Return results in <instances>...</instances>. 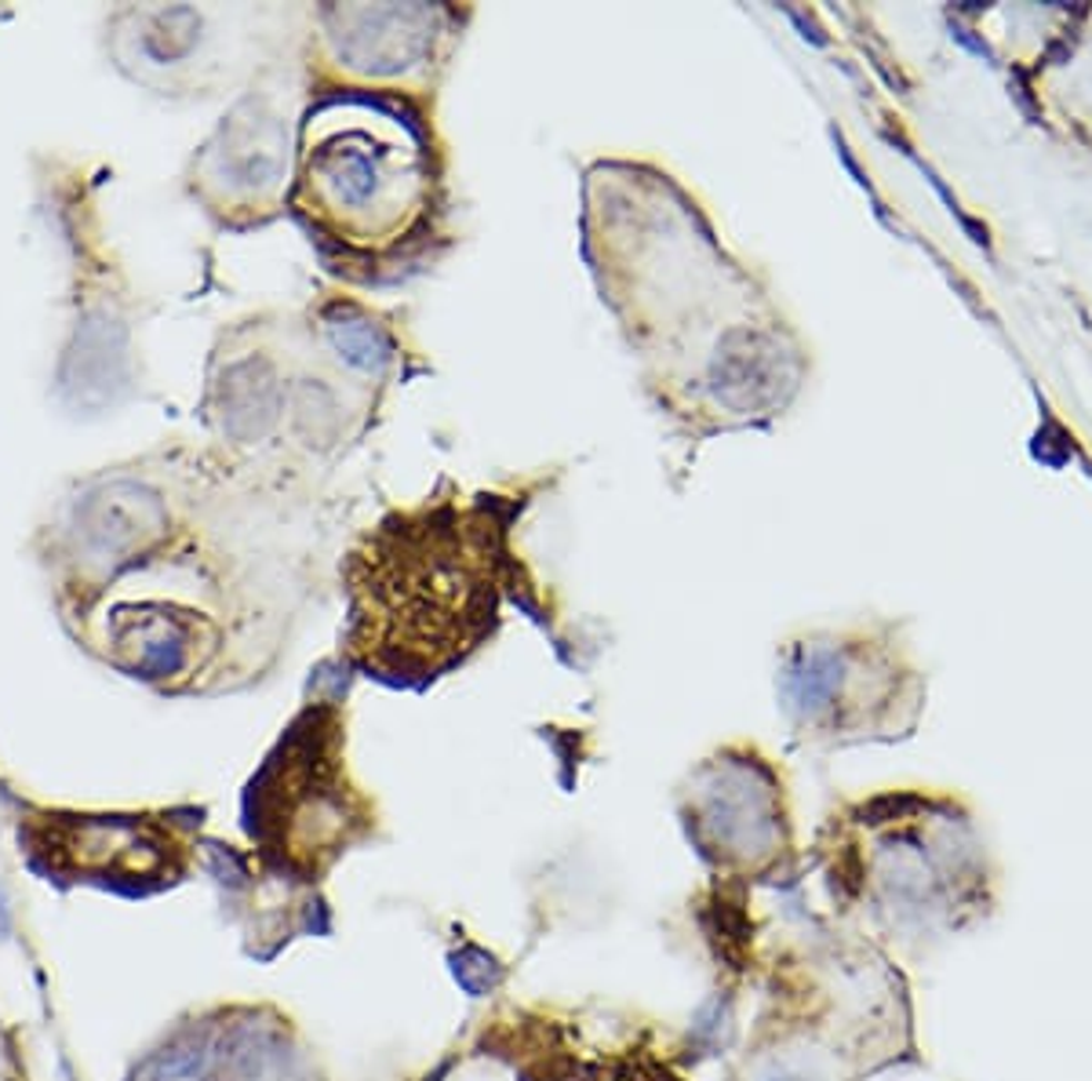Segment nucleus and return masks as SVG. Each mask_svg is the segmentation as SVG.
<instances>
[{
    "label": "nucleus",
    "mask_w": 1092,
    "mask_h": 1081,
    "mask_svg": "<svg viewBox=\"0 0 1092 1081\" xmlns=\"http://www.w3.org/2000/svg\"><path fill=\"white\" fill-rule=\"evenodd\" d=\"M809 867L831 918L889 954L918 958L983 929L1002 907V867L962 798L892 787L823 815Z\"/></svg>",
    "instance_id": "2"
},
{
    "label": "nucleus",
    "mask_w": 1092,
    "mask_h": 1081,
    "mask_svg": "<svg viewBox=\"0 0 1092 1081\" xmlns=\"http://www.w3.org/2000/svg\"><path fill=\"white\" fill-rule=\"evenodd\" d=\"M758 1009L721 1081H874L925 1063L896 954L834 918L761 940Z\"/></svg>",
    "instance_id": "3"
},
{
    "label": "nucleus",
    "mask_w": 1092,
    "mask_h": 1081,
    "mask_svg": "<svg viewBox=\"0 0 1092 1081\" xmlns=\"http://www.w3.org/2000/svg\"><path fill=\"white\" fill-rule=\"evenodd\" d=\"M478 1049L518 1081H685L660 1027L615 1012L514 1005L484 1020Z\"/></svg>",
    "instance_id": "11"
},
{
    "label": "nucleus",
    "mask_w": 1092,
    "mask_h": 1081,
    "mask_svg": "<svg viewBox=\"0 0 1092 1081\" xmlns=\"http://www.w3.org/2000/svg\"><path fill=\"white\" fill-rule=\"evenodd\" d=\"M172 510L168 499L147 481L117 478L107 481L77 503V536L96 561L121 569L139 558H150L168 543Z\"/></svg>",
    "instance_id": "13"
},
{
    "label": "nucleus",
    "mask_w": 1092,
    "mask_h": 1081,
    "mask_svg": "<svg viewBox=\"0 0 1092 1081\" xmlns=\"http://www.w3.org/2000/svg\"><path fill=\"white\" fill-rule=\"evenodd\" d=\"M11 925H16V918H11V900H8L4 885H0V943L11 935Z\"/></svg>",
    "instance_id": "18"
},
{
    "label": "nucleus",
    "mask_w": 1092,
    "mask_h": 1081,
    "mask_svg": "<svg viewBox=\"0 0 1092 1081\" xmlns=\"http://www.w3.org/2000/svg\"><path fill=\"white\" fill-rule=\"evenodd\" d=\"M787 342L750 292L641 361L652 408L685 438H714L783 404Z\"/></svg>",
    "instance_id": "9"
},
{
    "label": "nucleus",
    "mask_w": 1092,
    "mask_h": 1081,
    "mask_svg": "<svg viewBox=\"0 0 1092 1081\" xmlns=\"http://www.w3.org/2000/svg\"><path fill=\"white\" fill-rule=\"evenodd\" d=\"M579 227L598 296L641 361L754 292L695 197L652 161L590 164Z\"/></svg>",
    "instance_id": "5"
},
{
    "label": "nucleus",
    "mask_w": 1092,
    "mask_h": 1081,
    "mask_svg": "<svg viewBox=\"0 0 1092 1081\" xmlns=\"http://www.w3.org/2000/svg\"><path fill=\"white\" fill-rule=\"evenodd\" d=\"M208 41V16L190 4L153 8L136 19V51L150 70L187 73Z\"/></svg>",
    "instance_id": "17"
},
{
    "label": "nucleus",
    "mask_w": 1092,
    "mask_h": 1081,
    "mask_svg": "<svg viewBox=\"0 0 1092 1081\" xmlns=\"http://www.w3.org/2000/svg\"><path fill=\"white\" fill-rule=\"evenodd\" d=\"M292 168V128L273 91H252L222 117L193 161V190L230 222L267 219L281 208Z\"/></svg>",
    "instance_id": "12"
},
{
    "label": "nucleus",
    "mask_w": 1092,
    "mask_h": 1081,
    "mask_svg": "<svg viewBox=\"0 0 1092 1081\" xmlns=\"http://www.w3.org/2000/svg\"><path fill=\"white\" fill-rule=\"evenodd\" d=\"M674 812L714 885L750 892L794 885L805 870L791 787L758 743L703 754L674 787Z\"/></svg>",
    "instance_id": "7"
},
{
    "label": "nucleus",
    "mask_w": 1092,
    "mask_h": 1081,
    "mask_svg": "<svg viewBox=\"0 0 1092 1081\" xmlns=\"http://www.w3.org/2000/svg\"><path fill=\"white\" fill-rule=\"evenodd\" d=\"M295 208L361 281L398 277L452 241L449 153L430 110L328 96L299 128Z\"/></svg>",
    "instance_id": "4"
},
{
    "label": "nucleus",
    "mask_w": 1092,
    "mask_h": 1081,
    "mask_svg": "<svg viewBox=\"0 0 1092 1081\" xmlns=\"http://www.w3.org/2000/svg\"><path fill=\"white\" fill-rule=\"evenodd\" d=\"M470 16L455 4H321L313 56L328 96L390 99L433 113Z\"/></svg>",
    "instance_id": "10"
},
{
    "label": "nucleus",
    "mask_w": 1092,
    "mask_h": 1081,
    "mask_svg": "<svg viewBox=\"0 0 1092 1081\" xmlns=\"http://www.w3.org/2000/svg\"><path fill=\"white\" fill-rule=\"evenodd\" d=\"M339 700L310 703L248 787V830L299 874H321L379 834V809L350 780Z\"/></svg>",
    "instance_id": "8"
},
{
    "label": "nucleus",
    "mask_w": 1092,
    "mask_h": 1081,
    "mask_svg": "<svg viewBox=\"0 0 1092 1081\" xmlns=\"http://www.w3.org/2000/svg\"><path fill=\"white\" fill-rule=\"evenodd\" d=\"M62 393L77 408H102L128 382V332L124 324L96 310L77 324V336L62 358Z\"/></svg>",
    "instance_id": "16"
},
{
    "label": "nucleus",
    "mask_w": 1092,
    "mask_h": 1081,
    "mask_svg": "<svg viewBox=\"0 0 1092 1081\" xmlns=\"http://www.w3.org/2000/svg\"><path fill=\"white\" fill-rule=\"evenodd\" d=\"M775 695L794 740L838 750L906 740L925 681L892 630H815L783 644Z\"/></svg>",
    "instance_id": "6"
},
{
    "label": "nucleus",
    "mask_w": 1092,
    "mask_h": 1081,
    "mask_svg": "<svg viewBox=\"0 0 1092 1081\" xmlns=\"http://www.w3.org/2000/svg\"><path fill=\"white\" fill-rule=\"evenodd\" d=\"M208 1074L216 1081H318L310 1057L270 1012H248L212 1038Z\"/></svg>",
    "instance_id": "15"
},
{
    "label": "nucleus",
    "mask_w": 1092,
    "mask_h": 1081,
    "mask_svg": "<svg viewBox=\"0 0 1092 1081\" xmlns=\"http://www.w3.org/2000/svg\"><path fill=\"white\" fill-rule=\"evenodd\" d=\"M524 503L444 481L383 513L347 558V663L383 684L427 689L489 649L518 587L510 532Z\"/></svg>",
    "instance_id": "1"
},
{
    "label": "nucleus",
    "mask_w": 1092,
    "mask_h": 1081,
    "mask_svg": "<svg viewBox=\"0 0 1092 1081\" xmlns=\"http://www.w3.org/2000/svg\"><path fill=\"white\" fill-rule=\"evenodd\" d=\"M292 379L262 350L230 358L212 379V419L222 438L233 444H262L281 423H288Z\"/></svg>",
    "instance_id": "14"
}]
</instances>
